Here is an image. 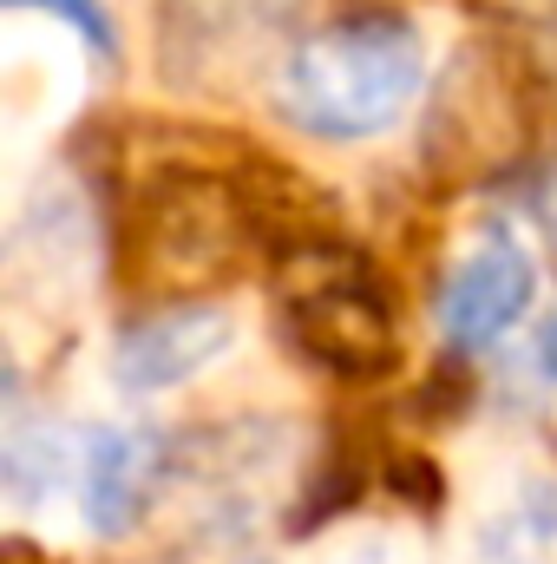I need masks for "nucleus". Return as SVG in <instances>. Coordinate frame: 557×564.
<instances>
[{"label": "nucleus", "instance_id": "1", "mask_svg": "<svg viewBox=\"0 0 557 564\" xmlns=\"http://www.w3.org/2000/svg\"><path fill=\"white\" fill-rule=\"evenodd\" d=\"M243 158L250 144H230L223 158L177 144L157 164L132 171L119 210V257L144 289H177L184 302H204L197 289H223L270 263L243 191Z\"/></svg>", "mask_w": 557, "mask_h": 564}, {"label": "nucleus", "instance_id": "2", "mask_svg": "<svg viewBox=\"0 0 557 564\" xmlns=\"http://www.w3.org/2000/svg\"><path fill=\"white\" fill-rule=\"evenodd\" d=\"M426 93V40L407 13H341L302 33L276 66V112L328 144L394 132Z\"/></svg>", "mask_w": 557, "mask_h": 564}, {"label": "nucleus", "instance_id": "3", "mask_svg": "<svg viewBox=\"0 0 557 564\" xmlns=\"http://www.w3.org/2000/svg\"><path fill=\"white\" fill-rule=\"evenodd\" d=\"M276 322L288 335V348L335 375V381H387L401 368V322H394V302L381 276L348 250V243H328V250H308L295 263L276 270Z\"/></svg>", "mask_w": 557, "mask_h": 564}, {"label": "nucleus", "instance_id": "4", "mask_svg": "<svg viewBox=\"0 0 557 564\" xmlns=\"http://www.w3.org/2000/svg\"><path fill=\"white\" fill-rule=\"evenodd\" d=\"M302 0H157L151 53L164 86L177 93H230L256 79L263 66H282V40L295 46Z\"/></svg>", "mask_w": 557, "mask_h": 564}, {"label": "nucleus", "instance_id": "5", "mask_svg": "<svg viewBox=\"0 0 557 564\" xmlns=\"http://www.w3.org/2000/svg\"><path fill=\"white\" fill-rule=\"evenodd\" d=\"M532 295H538V257H532V243L512 224H479L452 250V263L439 270L433 322H439L446 348L472 355V348L499 341L505 328H518L525 308H532Z\"/></svg>", "mask_w": 557, "mask_h": 564}, {"label": "nucleus", "instance_id": "6", "mask_svg": "<svg viewBox=\"0 0 557 564\" xmlns=\"http://www.w3.org/2000/svg\"><path fill=\"white\" fill-rule=\"evenodd\" d=\"M237 348V315L223 302H164L112 341V388L119 394H171L197 375H210Z\"/></svg>", "mask_w": 557, "mask_h": 564}, {"label": "nucleus", "instance_id": "7", "mask_svg": "<svg viewBox=\"0 0 557 564\" xmlns=\"http://www.w3.org/2000/svg\"><path fill=\"white\" fill-rule=\"evenodd\" d=\"M164 479V440L151 426L86 421L73 426V506L92 539H125Z\"/></svg>", "mask_w": 557, "mask_h": 564}, {"label": "nucleus", "instance_id": "8", "mask_svg": "<svg viewBox=\"0 0 557 564\" xmlns=\"http://www.w3.org/2000/svg\"><path fill=\"white\" fill-rule=\"evenodd\" d=\"M479 552H485V564H557V486L551 479L512 486V499L485 512Z\"/></svg>", "mask_w": 557, "mask_h": 564}, {"label": "nucleus", "instance_id": "9", "mask_svg": "<svg viewBox=\"0 0 557 564\" xmlns=\"http://www.w3.org/2000/svg\"><path fill=\"white\" fill-rule=\"evenodd\" d=\"M7 13L13 20H26V13H46V26H66L86 53H106V59H119V26H112V13L99 7V0H7Z\"/></svg>", "mask_w": 557, "mask_h": 564}, {"label": "nucleus", "instance_id": "10", "mask_svg": "<svg viewBox=\"0 0 557 564\" xmlns=\"http://www.w3.org/2000/svg\"><path fill=\"white\" fill-rule=\"evenodd\" d=\"M381 486L401 499V506H414V512H439V499H446V479H439V466L426 459V453H387V473H381Z\"/></svg>", "mask_w": 557, "mask_h": 564}, {"label": "nucleus", "instance_id": "11", "mask_svg": "<svg viewBox=\"0 0 557 564\" xmlns=\"http://www.w3.org/2000/svg\"><path fill=\"white\" fill-rule=\"evenodd\" d=\"M538 355H545V368H551V381H557V308H551V322H545V335H538Z\"/></svg>", "mask_w": 557, "mask_h": 564}, {"label": "nucleus", "instance_id": "12", "mask_svg": "<svg viewBox=\"0 0 557 564\" xmlns=\"http://www.w3.org/2000/svg\"><path fill=\"white\" fill-rule=\"evenodd\" d=\"M7 564H46V558H33V545H26V539H7Z\"/></svg>", "mask_w": 557, "mask_h": 564}, {"label": "nucleus", "instance_id": "13", "mask_svg": "<svg viewBox=\"0 0 557 564\" xmlns=\"http://www.w3.org/2000/svg\"><path fill=\"white\" fill-rule=\"evenodd\" d=\"M545 224H551V237H557V177L545 184Z\"/></svg>", "mask_w": 557, "mask_h": 564}, {"label": "nucleus", "instance_id": "14", "mask_svg": "<svg viewBox=\"0 0 557 564\" xmlns=\"http://www.w3.org/2000/svg\"><path fill=\"white\" fill-rule=\"evenodd\" d=\"M328 564H381V558H328Z\"/></svg>", "mask_w": 557, "mask_h": 564}, {"label": "nucleus", "instance_id": "15", "mask_svg": "<svg viewBox=\"0 0 557 564\" xmlns=\"http://www.w3.org/2000/svg\"><path fill=\"white\" fill-rule=\"evenodd\" d=\"M518 7H525V0H518ZM532 7H538V0H532Z\"/></svg>", "mask_w": 557, "mask_h": 564}]
</instances>
